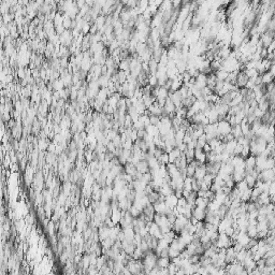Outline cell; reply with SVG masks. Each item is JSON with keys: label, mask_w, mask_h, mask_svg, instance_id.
Returning <instances> with one entry per match:
<instances>
[{"label": "cell", "mask_w": 275, "mask_h": 275, "mask_svg": "<svg viewBox=\"0 0 275 275\" xmlns=\"http://www.w3.org/2000/svg\"><path fill=\"white\" fill-rule=\"evenodd\" d=\"M257 179H260L262 182H273L274 181V168L262 170Z\"/></svg>", "instance_id": "6da1fadb"}, {"label": "cell", "mask_w": 275, "mask_h": 275, "mask_svg": "<svg viewBox=\"0 0 275 275\" xmlns=\"http://www.w3.org/2000/svg\"><path fill=\"white\" fill-rule=\"evenodd\" d=\"M231 130V126L227 120L217 122V136H226Z\"/></svg>", "instance_id": "7a4b0ae2"}, {"label": "cell", "mask_w": 275, "mask_h": 275, "mask_svg": "<svg viewBox=\"0 0 275 275\" xmlns=\"http://www.w3.org/2000/svg\"><path fill=\"white\" fill-rule=\"evenodd\" d=\"M220 166H222V162H218V161H206L205 162L206 173L216 175V174L219 172Z\"/></svg>", "instance_id": "3957f363"}, {"label": "cell", "mask_w": 275, "mask_h": 275, "mask_svg": "<svg viewBox=\"0 0 275 275\" xmlns=\"http://www.w3.org/2000/svg\"><path fill=\"white\" fill-rule=\"evenodd\" d=\"M146 224H147V226H148V233H150V235L157 238L158 240L162 238V232H161L160 228L158 227V225L156 224V222H146Z\"/></svg>", "instance_id": "277c9868"}, {"label": "cell", "mask_w": 275, "mask_h": 275, "mask_svg": "<svg viewBox=\"0 0 275 275\" xmlns=\"http://www.w3.org/2000/svg\"><path fill=\"white\" fill-rule=\"evenodd\" d=\"M235 256H236V253L234 251L232 246L227 247L226 248V256H225V262L226 263H232L235 261Z\"/></svg>", "instance_id": "5b68a950"}, {"label": "cell", "mask_w": 275, "mask_h": 275, "mask_svg": "<svg viewBox=\"0 0 275 275\" xmlns=\"http://www.w3.org/2000/svg\"><path fill=\"white\" fill-rule=\"evenodd\" d=\"M206 170H205V163H200L198 167H196L195 170V174H193V177L196 179H202L203 176L205 175Z\"/></svg>", "instance_id": "8992f818"}, {"label": "cell", "mask_w": 275, "mask_h": 275, "mask_svg": "<svg viewBox=\"0 0 275 275\" xmlns=\"http://www.w3.org/2000/svg\"><path fill=\"white\" fill-rule=\"evenodd\" d=\"M136 168L138 170V172L140 173H146V172H150V167H148V163H147L146 159H141L139 160V162L136 165Z\"/></svg>", "instance_id": "52a82bcc"}, {"label": "cell", "mask_w": 275, "mask_h": 275, "mask_svg": "<svg viewBox=\"0 0 275 275\" xmlns=\"http://www.w3.org/2000/svg\"><path fill=\"white\" fill-rule=\"evenodd\" d=\"M249 239L251 238L247 235V233H246L245 231H240V232L238 233V236H236V242L243 246V248H244L246 246V244L248 243Z\"/></svg>", "instance_id": "ba28073f"}, {"label": "cell", "mask_w": 275, "mask_h": 275, "mask_svg": "<svg viewBox=\"0 0 275 275\" xmlns=\"http://www.w3.org/2000/svg\"><path fill=\"white\" fill-rule=\"evenodd\" d=\"M177 200H179V199L175 197V195L172 193V195H169L165 198V203H166V205L169 206L170 208H174L177 205Z\"/></svg>", "instance_id": "9c48e42d"}, {"label": "cell", "mask_w": 275, "mask_h": 275, "mask_svg": "<svg viewBox=\"0 0 275 275\" xmlns=\"http://www.w3.org/2000/svg\"><path fill=\"white\" fill-rule=\"evenodd\" d=\"M192 216L196 217L198 220H203L204 216H205V210L195 206V208H192Z\"/></svg>", "instance_id": "30bf717a"}, {"label": "cell", "mask_w": 275, "mask_h": 275, "mask_svg": "<svg viewBox=\"0 0 275 275\" xmlns=\"http://www.w3.org/2000/svg\"><path fill=\"white\" fill-rule=\"evenodd\" d=\"M170 262H171V259L169 257H158L157 261H156V265L158 268H168Z\"/></svg>", "instance_id": "8fae6325"}, {"label": "cell", "mask_w": 275, "mask_h": 275, "mask_svg": "<svg viewBox=\"0 0 275 275\" xmlns=\"http://www.w3.org/2000/svg\"><path fill=\"white\" fill-rule=\"evenodd\" d=\"M208 202H210V201H208V199H206V198L197 197L196 198V201H195V206H198V208L205 210Z\"/></svg>", "instance_id": "7c38bea8"}, {"label": "cell", "mask_w": 275, "mask_h": 275, "mask_svg": "<svg viewBox=\"0 0 275 275\" xmlns=\"http://www.w3.org/2000/svg\"><path fill=\"white\" fill-rule=\"evenodd\" d=\"M230 132L232 133L233 138H234L235 140H236V139H239L240 136H243V133H242V130H241V127H240V125H238V124L231 127V130H230Z\"/></svg>", "instance_id": "4fadbf2b"}, {"label": "cell", "mask_w": 275, "mask_h": 275, "mask_svg": "<svg viewBox=\"0 0 275 275\" xmlns=\"http://www.w3.org/2000/svg\"><path fill=\"white\" fill-rule=\"evenodd\" d=\"M236 143H238V142H236L235 139L226 142V148H225V150L227 153H229L230 155H233V150H234V147H235V145H236Z\"/></svg>", "instance_id": "5bb4252c"}, {"label": "cell", "mask_w": 275, "mask_h": 275, "mask_svg": "<svg viewBox=\"0 0 275 275\" xmlns=\"http://www.w3.org/2000/svg\"><path fill=\"white\" fill-rule=\"evenodd\" d=\"M159 195H160V192L158 191H154V190H152L150 192H148L147 193V199H148V201H150V203H152V204H154V203H156L158 201V198H159Z\"/></svg>", "instance_id": "9a60e30c"}, {"label": "cell", "mask_w": 275, "mask_h": 275, "mask_svg": "<svg viewBox=\"0 0 275 275\" xmlns=\"http://www.w3.org/2000/svg\"><path fill=\"white\" fill-rule=\"evenodd\" d=\"M228 73L229 72L225 71V70L219 69V70H217V71H215L214 74H215V76H216L217 81H226V79H227V76H228Z\"/></svg>", "instance_id": "2e32d148"}, {"label": "cell", "mask_w": 275, "mask_h": 275, "mask_svg": "<svg viewBox=\"0 0 275 275\" xmlns=\"http://www.w3.org/2000/svg\"><path fill=\"white\" fill-rule=\"evenodd\" d=\"M261 75V83L265 84V85H267V84L271 83V82H273V75L271 74L269 71H267V72L262 73Z\"/></svg>", "instance_id": "e0dca14e"}, {"label": "cell", "mask_w": 275, "mask_h": 275, "mask_svg": "<svg viewBox=\"0 0 275 275\" xmlns=\"http://www.w3.org/2000/svg\"><path fill=\"white\" fill-rule=\"evenodd\" d=\"M246 233H247V235H248L249 238H256L257 235V228H256V225H251L248 224V226H247V228H246Z\"/></svg>", "instance_id": "ac0fdd59"}, {"label": "cell", "mask_w": 275, "mask_h": 275, "mask_svg": "<svg viewBox=\"0 0 275 275\" xmlns=\"http://www.w3.org/2000/svg\"><path fill=\"white\" fill-rule=\"evenodd\" d=\"M251 188L248 187V188H246V189L242 192V195H241V200L243 201V202H248V201L251 200Z\"/></svg>", "instance_id": "d6986e66"}, {"label": "cell", "mask_w": 275, "mask_h": 275, "mask_svg": "<svg viewBox=\"0 0 275 275\" xmlns=\"http://www.w3.org/2000/svg\"><path fill=\"white\" fill-rule=\"evenodd\" d=\"M245 182H246V184H247V186L248 187H251V188H253V187L255 186V184H256V181L257 179H255L254 176H251V174H246L245 175Z\"/></svg>", "instance_id": "ffe728a7"}, {"label": "cell", "mask_w": 275, "mask_h": 275, "mask_svg": "<svg viewBox=\"0 0 275 275\" xmlns=\"http://www.w3.org/2000/svg\"><path fill=\"white\" fill-rule=\"evenodd\" d=\"M157 160H158V162H159V165H167V163H169L168 153L163 152L162 154H161V155L157 158Z\"/></svg>", "instance_id": "44dd1931"}, {"label": "cell", "mask_w": 275, "mask_h": 275, "mask_svg": "<svg viewBox=\"0 0 275 275\" xmlns=\"http://www.w3.org/2000/svg\"><path fill=\"white\" fill-rule=\"evenodd\" d=\"M206 143H208V140H206L205 133H203L202 136H200L197 139V146H196V147H200V148H202V147L204 146Z\"/></svg>", "instance_id": "7402d4cb"}, {"label": "cell", "mask_w": 275, "mask_h": 275, "mask_svg": "<svg viewBox=\"0 0 275 275\" xmlns=\"http://www.w3.org/2000/svg\"><path fill=\"white\" fill-rule=\"evenodd\" d=\"M183 189L187 190V191H191V177L186 176L184 179V185H183Z\"/></svg>", "instance_id": "603a6c76"}, {"label": "cell", "mask_w": 275, "mask_h": 275, "mask_svg": "<svg viewBox=\"0 0 275 275\" xmlns=\"http://www.w3.org/2000/svg\"><path fill=\"white\" fill-rule=\"evenodd\" d=\"M195 170H196V167L192 166L191 163H188L186 166V175L188 177H192L193 176V174H195Z\"/></svg>", "instance_id": "cb8c5ba5"}, {"label": "cell", "mask_w": 275, "mask_h": 275, "mask_svg": "<svg viewBox=\"0 0 275 275\" xmlns=\"http://www.w3.org/2000/svg\"><path fill=\"white\" fill-rule=\"evenodd\" d=\"M179 253H181V251H176V249L172 248V247H170V246L168 247V257L170 258V259L177 257L179 255Z\"/></svg>", "instance_id": "d4e9b609"}, {"label": "cell", "mask_w": 275, "mask_h": 275, "mask_svg": "<svg viewBox=\"0 0 275 275\" xmlns=\"http://www.w3.org/2000/svg\"><path fill=\"white\" fill-rule=\"evenodd\" d=\"M236 188H238L239 190H240V192L242 193V192L244 191V190L246 189V188H248V186H247V184H246V182H245V179H243V181H241V182H239V183H236Z\"/></svg>", "instance_id": "484cf974"}, {"label": "cell", "mask_w": 275, "mask_h": 275, "mask_svg": "<svg viewBox=\"0 0 275 275\" xmlns=\"http://www.w3.org/2000/svg\"><path fill=\"white\" fill-rule=\"evenodd\" d=\"M160 122V117L157 115H150V124L153 126H156Z\"/></svg>", "instance_id": "4316f807"}, {"label": "cell", "mask_w": 275, "mask_h": 275, "mask_svg": "<svg viewBox=\"0 0 275 275\" xmlns=\"http://www.w3.org/2000/svg\"><path fill=\"white\" fill-rule=\"evenodd\" d=\"M168 272H169V274H175L176 273V270H177V268H176V265H174L173 262H170V265H168Z\"/></svg>", "instance_id": "83f0119b"}, {"label": "cell", "mask_w": 275, "mask_h": 275, "mask_svg": "<svg viewBox=\"0 0 275 275\" xmlns=\"http://www.w3.org/2000/svg\"><path fill=\"white\" fill-rule=\"evenodd\" d=\"M265 265H268V267L275 265V256L268 257V258H265Z\"/></svg>", "instance_id": "f1b7e54d"}, {"label": "cell", "mask_w": 275, "mask_h": 275, "mask_svg": "<svg viewBox=\"0 0 275 275\" xmlns=\"http://www.w3.org/2000/svg\"><path fill=\"white\" fill-rule=\"evenodd\" d=\"M224 232L226 233V234H227L228 236H229V238H230V236H231V235L233 234V232H234V228H233L232 226H229V227H228L227 229L225 230Z\"/></svg>", "instance_id": "f546056e"}, {"label": "cell", "mask_w": 275, "mask_h": 275, "mask_svg": "<svg viewBox=\"0 0 275 275\" xmlns=\"http://www.w3.org/2000/svg\"><path fill=\"white\" fill-rule=\"evenodd\" d=\"M187 204V201H186V199H185L184 197H182V198H179V200H177V205H179V206H182V208H184L185 205Z\"/></svg>", "instance_id": "4dcf8cb0"}, {"label": "cell", "mask_w": 275, "mask_h": 275, "mask_svg": "<svg viewBox=\"0 0 275 275\" xmlns=\"http://www.w3.org/2000/svg\"><path fill=\"white\" fill-rule=\"evenodd\" d=\"M191 140H192V136H190V134L185 133L184 138H183V143H185V144H188V143H189Z\"/></svg>", "instance_id": "1f68e13d"}, {"label": "cell", "mask_w": 275, "mask_h": 275, "mask_svg": "<svg viewBox=\"0 0 275 275\" xmlns=\"http://www.w3.org/2000/svg\"><path fill=\"white\" fill-rule=\"evenodd\" d=\"M202 150H203V152H204V153H208V152H210V150H212V148L210 147V145L206 143V144L202 147Z\"/></svg>", "instance_id": "d6a6232c"}]
</instances>
